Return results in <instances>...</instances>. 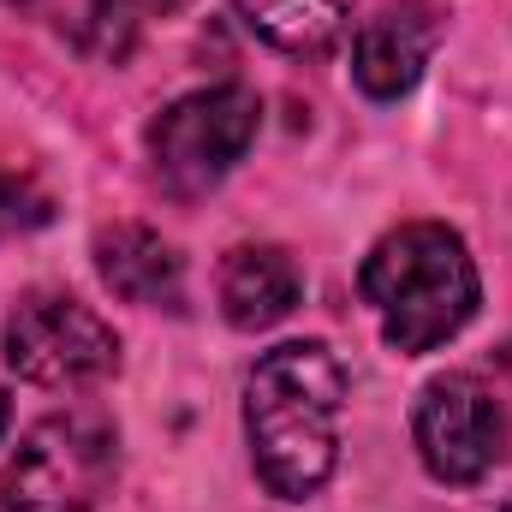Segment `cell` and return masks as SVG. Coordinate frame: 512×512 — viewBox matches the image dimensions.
Instances as JSON below:
<instances>
[{"instance_id": "obj_14", "label": "cell", "mask_w": 512, "mask_h": 512, "mask_svg": "<svg viewBox=\"0 0 512 512\" xmlns=\"http://www.w3.org/2000/svg\"><path fill=\"white\" fill-rule=\"evenodd\" d=\"M6 417H12V405H6V393H0V435H6Z\"/></svg>"}, {"instance_id": "obj_13", "label": "cell", "mask_w": 512, "mask_h": 512, "mask_svg": "<svg viewBox=\"0 0 512 512\" xmlns=\"http://www.w3.org/2000/svg\"><path fill=\"white\" fill-rule=\"evenodd\" d=\"M501 370H507V376H512V340H507V346H501Z\"/></svg>"}, {"instance_id": "obj_15", "label": "cell", "mask_w": 512, "mask_h": 512, "mask_svg": "<svg viewBox=\"0 0 512 512\" xmlns=\"http://www.w3.org/2000/svg\"><path fill=\"white\" fill-rule=\"evenodd\" d=\"M507 512H512V507H507Z\"/></svg>"}, {"instance_id": "obj_5", "label": "cell", "mask_w": 512, "mask_h": 512, "mask_svg": "<svg viewBox=\"0 0 512 512\" xmlns=\"http://www.w3.org/2000/svg\"><path fill=\"white\" fill-rule=\"evenodd\" d=\"M6 364L36 387H90L120 370V340L90 304L24 292L6 316Z\"/></svg>"}, {"instance_id": "obj_11", "label": "cell", "mask_w": 512, "mask_h": 512, "mask_svg": "<svg viewBox=\"0 0 512 512\" xmlns=\"http://www.w3.org/2000/svg\"><path fill=\"white\" fill-rule=\"evenodd\" d=\"M167 6H179V0H96L90 6V36H96V48L102 54H126L131 36L155 18V12H167Z\"/></svg>"}, {"instance_id": "obj_9", "label": "cell", "mask_w": 512, "mask_h": 512, "mask_svg": "<svg viewBox=\"0 0 512 512\" xmlns=\"http://www.w3.org/2000/svg\"><path fill=\"white\" fill-rule=\"evenodd\" d=\"M96 268H102L108 292H120L126 304H149V310L185 304V262L149 227H108L96 239Z\"/></svg>"}, {"instance_id": "obj_3", "label": "cell", "mask_w": 512, "mask_h": 512, "mask_svg": "<svg viewBox=\"0 0 512 512\" xmlns=\"http://www.w3.org/2000/svg\"><path fill=\"white\" fill-rule=\"evenodd\" d=\"M120 471V447L114 429L90 411H66V417H42L6 477H0V512H90Z\"/></svg>"}, {"instance_id": "obj_8", "label": "cell", "mask_w": 512, "mask_h": 512, "mask_svg": "<svg viewBox=\"0 0 512 512\" xmlns=\"http://www.w3.org/2000/svg\"><path fill=\"white\" fill-rule=\"evenodd\" d=\"M298 298H304V274L280 245L227 251V262H221V310H227L233 328H245V334L274 328V322H286L298 310Z\"/></svg>"}, {"instance_id": "obj_4", "label": "cell", "mask_w": 512, "mask_h": 512, "mask_svg": "<svg viewBox=\"0 0 512 512\" xmlns=\"http://www.w3.org/2000/svg\"><path fill=\"white\" fill-rule=\"evenodd\" d=\"M262 126V102L245 84H215V90H191L173 108L155 114L149 126V161L161 191L173 197H203L215 191L256 143Z\"/></svg>"}, {"instance_id": "obj_10", "label": "cell", "mask_w": 512, "mask_h": 512, "mask_svg": "<svg viewBox=\"0 0 512 512\" xmlns=\"http://www.w3.org/2000/svg\"><path fill=\"white\" fill-rule=\"evenodd\" d=\"M233 6H239V18L262 42H274L286 54H322L346 30V6L340 0H233Z\"/></svg>"}, {"instance_id": "obj_12", "label": "cell", "mask_w": 512, "mask_h": 512, "mask_svg": "<svg viewBox=\"0 0 512 512\" xmlns=\"http://www.w3.org/2000/svg\"><path fill=\"white\" fill-rule=\"evenodd\" d=\"M42 221H48V197H42L30 179L0 173V239H6V233H30V227H42Z\"/></svg>"}, {"instance_id": "obj_1", "label": "cell", "mask_w": 512, "mask_h": 512, "mask_svg": "<svg viewBox=\"0 0 512 512\" xmlns=\"http://www.w3.org/2000/svg\"><path fill=\"white\" fill-rule=\"evenodd\" d=\"M340 405H346V370L328 346L292 340L256 358L245 387V435L268 495L310 501L334 477Z\"/></svg>"}, {"instance_id": "obj_2", "label": "cell", "mask_w": 512, "mask_h": 512, "mask_svg": "<svg viewBox=\"0 0 512 512\" xmlns=\"http://www.w3.org/2000/svg\"><path fill=\"white\" fill-rule=\"evenodd\" d=\"M364 304L376 310L387 346L417 358L447 346L471 316H477V262L465 251V239L441 221H405L399 233H387L376 251L364 256Z\"/></svg>"}, {"instance_id": "obj_6", "label": "cell", "mask_w": 512, "mask_h": 512, "mask_svg": "<svg viewBox=\"0 0 512 512\" xmlns=\"http://www.w3.org/2000/svg\"><path fill=\"white\" fill-rule=\"evenodd\" d=\"M411 435L435 483H477L507 453V411L477 376H435L417 393Z\"/></svg>"}, {"instance_id": "obj_7", "label": "cell", "mask_w": 512, "mask_h": 512, "mask_svg": "<svg viewBox=\"0 0 512 512\" xmlns=\"http://www.w3.org/2000/svg\"><path fill=\"white\" fill-rule=\"evenodd\" d=\"M435 42H441V12H435L429 0H393V6H382V12L358 30V48H352V78H358V90L376 96V102L405 96V90L423 78Z\"/></svg>"}]
</instances>
